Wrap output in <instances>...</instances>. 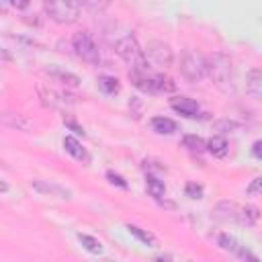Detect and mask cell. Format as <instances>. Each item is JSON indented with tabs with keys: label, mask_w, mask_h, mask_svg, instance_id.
I'll return each mask as SVG.
<instances>
[{
	"label": "cell",
	"mask_w": 262,
	"mask_h": 262,
	"mask_svg": "<svg viewBox=\"0 0 262 262\" xmlns=\"http://www.w3.org/2000/svg\"><path fill=\"white\" fill-rule=\"evenodd\" d=\"M207 74L221 92L231 94L235 90V66L229 55H225L221 51H215L213 55H209L207 57Z\"/></svg>",
	"instance_id": "1"
},
{
	"label": "cell",
	"mask_w": 262,
	"mask_h": 262,
	"mask_svg": "<svg viewBox=\"0 0 262 262\" xmlns=\"http://www.w3.org/2000/svg\"><path fill=\"white\" fill-rule=\"evenodd\" d=\"M129 78L133 82L135 88H139L141 92L147 94H158V92H174V82L164 76L154 72L151 68H143V70H129Z\"/></svg>",
	"instance_id": "2"
},
{
	"label": "cell",
	"mask_w": 262,
	"mask_h": 262,
	"mask_svg": "<svg viewBox=\"0 0 262 262\" xmlns=\"http://www.w3.org/2000/svg\"><path fill=\"white\" fill-rule=\"evenodd\" d=\"M115 51L129 63V70H143V68H149V66H147L145 51L139 47V43L135 41V37L129 35V33L123 35L121 39H117Z\"/></svg>",
	"instance_id": "3"
},
{
	"label": "cell",
	"mask_w": 262,
	"mask_h": 262,
	"mask_svg": "<svg viewBox=\"0 0 262 262\" xmlns=\"http://www.w3.org/2000/svg\"><path fill=\"white\" fill-rule=\"evenodd\" d=\"M43 8H45L47 16L57 25H72L80 16L78 0H45Z\"/></svg>",
	"instance_id": "4"
},
{
	"label": "cell",
	"mask_w": 262,
	"mask_h": 262,
	"mask_svg": "<svg viewBox=\"0 0 262 262\" xmlns=\"http://www.w3.org/2000/svg\"><path fill=\"white\" fill-rule=\"evenodd\" d=\"M180 74L188 82H201L207 76V57L199 51H184L180 59Z\"/></svg>",
	"instance_id": "5"
},
{
	"label": "cell",
	"mask_w": 262,
	"mask_h": 262,
	"mask_svg": "<svg viewBox=\"0 0 262 262\" xmlns=\"http://www.w3.org/2000/svg\"><path fill=\"white\" fill-rule=\"evenodd\" d=\"M72 45H74V49H76V55H78L82 61H86V63H90V66H98V63H100V51H98L94 39H92L86 31H78V33L72 37Z\"/></svg>",
	"instance_id": "6"
},
{
	"label": "cell",
	"mask_w": 262,
	"mask_h": 262,
	"mask_svg": "<svg viewBox=\"0 0 262 262\" xmlns=\"http://www.w3.org/2000/svg\"><path fill=\"white\" fill-rule=\"evenodd\" d=\"M37 94H39L41 102L49 108H59V111H70L72 108L70 96H66V94H61V92H57V90H53L45 84H37Z\"/></svg>",
	"instance_id": "7"
},
{
	"label": "cell",
	"mask_w": 262,
	"mask_h": 262,
	"mask_svg": "<svg viewBox=\"0 0 262 262\" xmlns=\"http://www.w3.org/2000/svg\"><path fill=\"white\" fill-rule=\"evenodd\" d=\"M143 51H145V57H149L156 66H170L172 57H174L172 49L164 41H149Z\"/></svg>",
	"instance_id": "8"
},
{
	"label": "cell",
	"mask_w": 262,
	"mask_h": 262,
	"mask_svg": "<svg viewBox=\"0 0 262 262\" xmlns=\"http://www.w3.org/2000/svg\"><path fill=\"white\" fill-rule=\"evenodd\" d=\"M31 188L37 190L39 194H49V196H57V199H72V192L68 188H63L61 184L57 182H51V180H41V178H33L31 182Z\"/></svg>",
	"instance_id": "9"
},
{
	"label": "cell",
	"mask_w": 262,
	"mask_h": 262,
	"mask_svg": "<svg viewBox=\"0 0 262 262\" xmlns=\"http://www.w3.org/2000/svg\"><path fill=\"white\" fill-rule=\"evenodd\" d=\"M170 106H172L178 115H182V117H186V119H196V117H201V106H199L192 98L174 96V98H170Z\"/></svg>",
	"instance_id": "10"
},
{
	"label": "cell",
	"mask_w": 262,
	"mask_h": 262,
	"mask_svg": "<svg viewBox=\"0 0 262 262\" xmlns=\"http://www.w3.org/2000/svg\"><path fill=\"white\" fill-rule=\"evenodd\" d=\"M237 213H239V207L231 201H221L215 205V209L211 211V217L217 219V221H237Z\"/></svg>",
	"instance_id": "11"
},
{
	"label": "cell",
	"mask_w": 262,
	"mask_h": 262,
	"mask_svg": "<svg viewBox=\"0 0 262 262\" xmlns=\"http://www.w3.org/2000/svg\"><path fill=\"white\" fill-rule=\"evenodd\" d=\"M63 149L74 158V160H78V162H82V164H90V154L86 151V147H82V143L76 139V137H72V135H66L63 137Z\"/></svg>",
	"instance_id": "12"
},
{
	"label": "cell",
	"mask_w": 262,
	"mask_h": 262,
	"mask_svg": "<svg viewBox=\"0 0 262 262\" xmlns=\"http://www.w3.org/2000/svg\"><path fill=\"white\" fill-rule=\"evenodd\" d=\"M246 92L252 98L262 100V68H254L246 74Z\"/></svg>",
	"instance_id": "13"
},
{
	"label": "cell",
	"mask_w": 262,
	"mask_h": 262,
	"mask_svg": "<svg viewBox=\"0 0 262 262\" xmlns=\"http://www.w3.org/2000/svg\"><path fill=\"white\" fill-rule=\"evenodd\" d=\"M2 123L10 129H16V131H29L31 129V121L25 115H18V113H4Z\"/></svg>",
	"instance_id": "14"
},
{
	"label": "cell",
	"mask_w": 262,
	"mask_h": 262,
	"mask_svg": "<svg viewBox=\"0 0 262 262\" xmlns=\"http://www.w3.org/2000/svg\"><path fill=\"white\" fill-rule=\"evenodd\" d=\"M207 151H209L213 158H225L227 151H229V143H227L225 137L213 135L211 139H207Z\"/></svg>",
	"instance_id": "15"
},
{
	"label": "cell",
	"mask_w": 262,
	"mask_h": 262,
	"mask_svg": "<svg viewBox=\"0 0 262 262\" xmlns=\"http://www.w3.org/2000/svg\"><path fill=\"white\" fill-rule=\"evenodd\" d=\"M47 74H49L51 78H55L57 82L66 84V86H72V88L80 86V78H78L76 74L68 72V70H59V68H49V70H47Z\"/></svg>",
	"instance_id": "16"
},
{
	"label": "cell",
	"mask_w": 262,
	"mask_h": 262,
	"mask_svg": "<svg viewBox=\"0 0 262 262\" xmlns=\"http://www.w3.org/2000/svg\"><path fill=\"white\" fill-rule=\"evenodd\" d=\"M151 129L160 135H172L174 131H178V125H176V121H172L168 117H154L151 119Z\"/></svg>",
	"instance_id": "17"
},
{
	"label": "cell",
	"mask_w": 262,
	"mask_h": 262,
	"mask_svg": "<svg viewBox=\"0 0 262 262\" xmlns=\"http://www.w3.org/2000/svg\"><path fill=\"white\" fill-rule=\"evenodd\" d=\"M258 217H260L258 207H254V205H246V207H239L237 223H242V225H246V227H252V225H256Z\"/></svg>",
	"instance_id": "18"
},
{
	"label": "cell",
	"mask_w": 262,
	"mask_h": 262,
	"mask_svg": "<svg viewBox=\"0 0 262 262\" xmlns=\"http://www.w3.org/2000/svg\"><path fill=\"white\" fill-rule=\"evenodd\" d=\"M145 186H147V192H149L156 201H160L162 196H166V184H164L158 176L147 174V176H145Z\"/></svg>",
	"instance_id": "19"
},
{
	"label": "cell",
	"mask_w": 262,
	"mask_h": 262,
	"mask_svg": "<svg viewBox=\"0 0 262 262\" xmlns=\"http://www.w3.org/2000/svg\"><path fill=\"white\" fill-rule=\"evenodd\" d=\"M127 231H129L131 235H135L139 242H143L145 246H151V248H154V246H158V237H156L154 233H149L147 229H141V227H137V225H131V223H129V225H127Z\"/></svg>",
	"instance_id": "20"
},
{
	"label": "cell",
	"mask_w": 262,
	"mask_h": 262,
	"mask_svg": "<svg viewBox=\"0 0 262 262\" xmlns=\"http://www.w3.org/2000/svg\"><path fill=\"white\" fill-rule=\"evenodd\" d=\"M78 242L82 244L84 250H88L90 254H102V242L88 235V233H78Z\"/></svg>",
	"instance_id": "21"
},
{
	"label": "cell",
	"mask_w": 262,
	"mask_h": 262,
	"mask_svg": "<svg viewBox=\"0 0 262 262\" xmlns=\"http://www.w3.org/2000/svg\"><path fill=\"white\" fill-rule=\"evenodd\" d=\"M217 244H219V248L225 250V252H231V254H239V252H242V246L237 244V239L231 237V235H227V233H221V235L217 237Z\"/></svg>",
	"instance_id": "22"
},
{
	"label": "cell",
	"mask_w": 262,
	"mask_h": 262,
	"mask_svg": "<svg viewBox=\"0 0 262 262\" xmlns=\"http://www.w3.org/2000/svg\"><path fill=\"white\" fill-rule=\"evenodd\" d=\"M98 86H100V90H102L104 94H117V92L121 90L119 80L113 78V76H100V78H98Z\"/></svg>",
	"instance_id": "23"
},
{
	"label": "cell",
	"mask_w": 262,
	"mask_h": 262,
	"mask_svg": "<svg viewBox=\"0 0 262 262\" xmlns=\"http://www.w3.org/2000/svg\"><path fill=\"white\" fill-rule=\"evenodd\" d=\"M182 143L190 151H205L207 149V141L203 137H199V135H184L182 137Z\"/></svg>",
	"instance_id": "24"
},
{
	"label": "cell",
	"mask_w": 262,
	"mask_h": 262,
	"mask_svg": "<svg viewBox=\"0 0 262 262\" xmlns=\"http://www.w3.org/2000/svg\"><path fill=\"white\" fill-rule=\"evenodd\" d=\"M80 4H82L88 12L100 14V12H104V10L111 6V0H80Z\"/></svg>",
	"instance_id": "25"
},
{
	"label": "cell",
	"mask_w": 262,
	"mask_h": 262,
	"mask_svg": "<svg viewBox=\"0 0 262 262\" xmlns=\"http://www.w3.org/2000/svg\"><path fill=\"white\" fill-rule=\"evenodd\" d=\"M184 192H186L188 199H203V186L196 184V182H188L186 188H184Z\"/></svg>",
	"instance_id": "26"
},
{
	"label": "cell",
	"mask_w": 262,
	"mask_h": 262,
	"mask_svg": "<svg viewBox=\"0 0 262 262\" xmlns=\"http://www.w3.org/2000/svg\"><path fill=\"white\" fill-rule=\"evenodd\" d=\"M106 178H108V182H111V184H117V186H121V188H127V180H125L121 174H117V172L108 170V172H106Z\"/></svg>",
	"instance_id": "27"
},
{
	"label": "cell",
	"mask_w": 262,
	"mask_h": 262,
	"mask_svg": "<svg viewBox=\"0 0 262 262\" xmlns=\"http://www.w3.org/2000/svg\"><path fill=\"white\" fill-rule=\"evenodd\" d=\"M248 194H262V176H256L250 184H248Z\"/></svg>",
	"instance_id": "28"
},
{
	"label": "cell",
	"mask_w": 262,
	"mask_h": 262,
	"mask_svg": "<svg viewBox=\"0 0 262 262\" xmlns=\"http://www.w3.org/2000/svg\"><path fill=\"white\" fill-rule=\"evenodd\" d=\"M63 125H66V127H70L76 135H82V137H84V129H82L80 125H76L74 121H70V119H66V117H63Z\"/></svg>",
	"instance_id": "29"
},
{
	"label": "cell",
	"mask_w": 262,
	"mask_h": 262,
	"mask_svg": "<svg viewBox=\"0 0 262 262\" xmlns=\"http://www.w3.org/2000/svg\"><path fill=\"white\" fill-rule=\"evenodd\" d=\"M252 156H254L256 160H262V139L254 141V145H252Z\"/></svg>",
	"instance_id": "30"
},
{
	"label": "cell",
	"mask_w": 262,
	"mask_h": 262,
	"mask_svg": "<svg viewBox=\"0 0 262 262\" xmlns=\"http://www.w3.org/2000/svg\"><path fill=\"white\" fill-rule=\"evenodd\" d=\"M6 2H8L12 8L23 10V8H27V6H29V2H31V0H6Z\"/></svg>",
	"instance_id": "31"
},
{
	"label": "cell",
	"mask_w": 262,
	"mask_h": 262,
	"mask_svg": "<svg viewBox=\"0 0 262 262\" xmlns=\"http://www.w3.org/2000/svg\"><path fill=\"white\" fill-rule=\"evenodd\" d=\"M215 127H217V129H227V131H231V129H235L237 125H235V123H231V121H219Z\"/></svg>",
	"instance_id": "32"
}]
</instances>
